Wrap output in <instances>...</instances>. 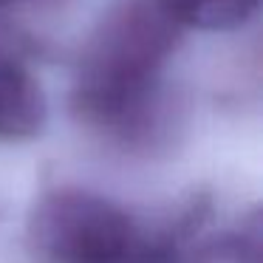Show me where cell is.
Wrapping results in <instances>:
<instances>
[{"mask_svg": "<svg viewBox=\"0 0 263 263\" xmlns=\"http://www.w3.org/2000/svg\"><path fill=\"white\" fill-rule=\"evenodd\" d=\"M181 31L159 0L114 6L82 51L71 93L74 116L125 147L150 144L164 116L161 71Z\"/></svg>", "mask_w": 263, "mask_h": 263, "instance_id": "6da1fadb", "label": "cell"}, {"mask_svg": "<svg viewBox=\"0 0 263 263\" xmlns=\"http://www.w3.org/2000/svg\"><path fill=\"white\" fill-rule=\"evenodd\" d=\"M37 263H184L178 238L88 190H54L29 227Z\"/></svg>", "mask_w": 263, "mask_h": 263, "instance_id": "7a4b0ae2", "label": "cell"}, {"mask_svg": "<svg viewBox=\"0 0 263 263\" xmlns=\"http://www.w3.org/2000/svg\"><path fill=\"white\" fill-rule=\"evenodd\" d=\"M46 93L20 57L0 51V142H26L43 133Z\"/></svg>", "mask_w": 263, "mask_h": 263, "instance_id": "3957f363", "label": "cell"}, {"mask_svg": "<svg viewBox=\"0 0 263 263\" xmlns=\"http://www.w3.org/2000/svg\"><path fill=\"white\" fill-rule=\"evenodd\" d=\"M161 9L181 29L229 31L257 12L260 0H159Z\"/></svg>", "mask_w": 263, "mask_h": 263, "instance_id": "277c9868", "label": "cell"}, {"mask_svg": "<svg viewBox=\"0 0 263 263\" xmlns=\"http://www.w3.org/2000/svg\"><path fill=\"white\" fill-rule=\"evenodd\" d=\"M12 3H17V0H0V9H3V6H12Z\"/></svg>", "mask_w": 263, "mask_h": 263, "instance_id": "5b68a950", "label": "cell"}]
</instances>
